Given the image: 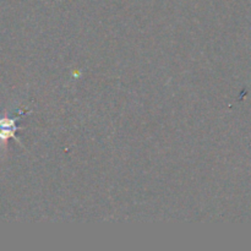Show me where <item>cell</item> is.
<instances>
[{
	"mask_svg": "<svg viewBox=\"0 0 251 251\" xmlns=\"http://www.w3.org/2000/svg\"><path fill=\"white\" fill-rule=\"evenodd\" d=\"M32 110H26V112H21L20 115H16L14 118H0V141L1 142H6L9 139H14L17 144L20 145L21 147H24V145L21 144L19 137L16 136V131L19 130H24L25 127L19 126L16 124L20 119H21L24 115L26 114H31Z\"/></svg>",
	"mask_w": 251,
	"mask_h": 251,
	"instance_id": "1",
	"label": "cell"
}]
</instances>
